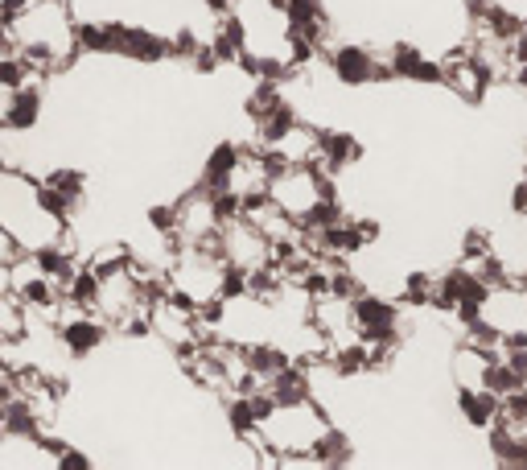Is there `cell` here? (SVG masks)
I'll return each mask as SVG.
<instances>
[{
	"label": "cell",
	"instance_id": "obj_1",
	"mask_svg": "<svg viewBox=\"0 0 527 470\" xmlns=\"http://www.w3.org/2000/svg\"><path fill=\"white\" fill-rule=\"evenodd\" d=\"M330 75L338 87H375V83H392V71H388V58L371 54L367 46H334L330 50Z\"/></svg>",
	"mask_w": 527,
	"mask_h": 470
},
{
	"label": "cell",
	"instance_id": "obj_2",
	"mask_svg": "<svg viewBox=\"0 0 527 470\" xmlns=\"http://www.w3.org/2000/svg\"><path fill=\"white\" fill-rule=\"evenodd\" d=\"M499 405H503V396L490 392L486 384H478V388H458V413H462V421L474 425V429H490V425H495V421H499Z\"/></svg>",
	"mask_w": 527,
	"mask_h": 470
},
{
	"label": "cell",
	"instance_id": "obj_3",
	"mask_svg": "<svg viewBox=\"0 0 527 470\" xmlns=\"http://www.w3.org/2000/svg\"><path fill=\"white\" fill-rule=\"evenodd\" d=\"M350 458H355V446H350V438L338 425H330L322 433V442L313 446V462H318V466H346Z\"/></svg>",
	"mask_w": 527,
	"mask_h": 470
},
{
	"label": "cell",
	"instance_id": "obj_4",
	"mask_svg": "<svg viewBox=\"0 0 527 470\" xmlns=\"http://www.w3.org/2000/svg\"><path fill=\"white\" fill-rule=\"evenodd\" d=\"M198 5H202L210 17H227V13H231V0H198Z\"/></svg>",
	"mask_w": 527,
	"mask_h": 470
},
{
	"label": "cell",
	"instance_id": "obj_5",
	"mask_svg": "<svg viewBox=\"0 0 527 470\" xmlns=\"http://www.w3.org/2000/svg\"><path fill=\"white\" fill-rule=\"evenodd\" d=\"M0 170H5V153H0Z\"/></svg>",
	"mask_w": 527,
	"mask_h": 470
},
{
	"label": "cell",
	"instance_id": "obj_6",
	"mask_svg": "<svg viewBox=\"0 0 527 470\" xmlns=\"http://www.w3.org/2000/svg\"><path fill=\"white\" fill-rule=\"evenodd\" d=\"M523 388H527V376H523Z\"/></svg>",
	"mask_w": 527,
	"mask_h": 470
}]
</instances>
